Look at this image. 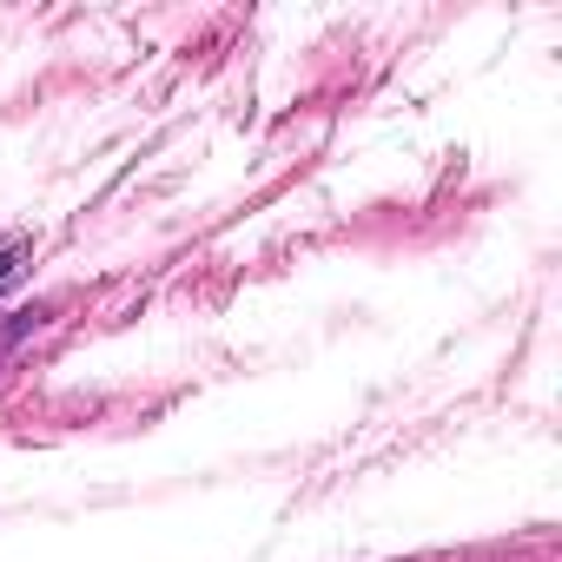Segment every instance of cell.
Listing matches in <instances>:
<instances>
[{
    "label": "cell",
    "instance_id": "6da1fadb",
    "mask_svg": "<svg viewBox=\"0 0 562 562\" xmlns=\"http://www.w3.org/2000/svg\"><path fill=\"white\" fill-rule=\"evenodd\" d=\"M34 325H41V312H14V325H0V351H14Z\"/></svg>",
    "mask_w": 562,
    "mask_h": 562
},
{
    "label": "cell",
    "instance_id": "7a4b0ae2",
    "mask_svg": "<svg viewBox=\"0 0 562 562\" xmlns=\"http://www.w3.org/2000/svg\"><path fill=\"white\" fill-rule=\"evenodd\" d=\"M21 271H27V245H8V251H0V292H8Z\"/></svg>",
    "mask_w": 562,
    "mask_h": 562
}]
</instances>
